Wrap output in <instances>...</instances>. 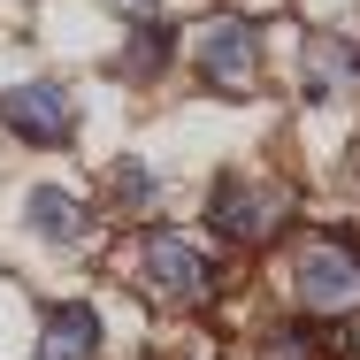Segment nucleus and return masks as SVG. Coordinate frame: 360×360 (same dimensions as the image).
I'll return each instance as SVG.
<instances>
[{
    "label": "nucleus",
    "instance_id": "nucleus-1",
    "mask_svg": "<svg viewBox=\"0 0 360 360\" xmlns=\"http://www.w3.org/2000/svg\"><path fill=\"white\" fill-rule=\"evenodd\" d=\"M131 276H139L161 307H200V299L222 291V261L200 238H184V230H146L139 245H131Z\"/></svg>",
    "mask_w": 360,
    "mask_h": 360
},
{
    "label": "nucleus",
    "instance_id": "nucleus-11",
    "mask_svg": "<svg viewBox=\"0 0 360 360\" xmlns=\"http://www.w3.org/2000/svg\"><path fill=\"white\" fill-rule=\"evenodd\" d=\"M261 360H314V338H307V330H276Z\"/></svg>",
    "mask_w": 360,
    "mask_h": 360
},
{
    "label": "nucleus",
    "instance_id": "nucleus-3",
    "mask_svg": "<svg viewBox=\"0 0 360 360\" xmlns=\"http://www.w3.org/2000/svg\"><path fill=\"white\" fill-rule=\"evenodd\" d=\"M207 222H215L222 245H269V238H284L291 222V184L276 176H222L215 192H207Z\"/></svg>",
    "mask_w": 360,
    "mask_h": 360
},
{
    "label": "nucleus",
    "instance_id": "nucleus-6",
    "mask_svg": "<svg viewBox=\"0 0 360 360\" xmlns=\"http://www.w3.org/2000/svg\"><path fill=\"white\" fill-rule=\"evenodd\" d=\"M299 84H307V100H345V92H360V39H345V31H307Z\"/></svg>",
    "mask_w": 360,
    "mask_h": 360
},
{
    "label": "nucleus",
    "instance_id": "nucleus-9",
    "mask_svg": "<svg viewBox=\"0 0 360 360\" xmlns=\"http://www.w3.org/2000/svg\"><path fill=\"white\" fill-rule=\"evenodd\" d=\"M169 62H176V31H169L161 15H139V23H131V39H123V62H115V70L131 77V84H153Z\"/></svg>",
    "mask_w": 360,
    "mask_h": 360
},
{
    "label": "nucleus",
    "instance_id": "nucleus-5",
    "mask_svg": "<svg viewBox=\"0 0 360 360\" xmlns=\"http://www.w3.org/2000/svg\"><path fill=\"white\" fill-rule=\"evenodd\" d=\"M0 123L23 146H70L77 139V100H70V84L31 77V84H8L0 92Z\"/></svg>",
    "mask_w": 360,
    "mask_h": 360
},
{
    "label": "nucleus",
    "instance_id": "nucleus-8",
    "mask_svg": "<svg viewBox=\"0 0 360 360\" xmlns=\"http://www.w3.org/2000/svg\"><path fill=\"white\" fill-rule=\"evenodd\" d=\"M23 222H31L46 245H77V238L92 230L84 200H77V192H62V184H31V200H23Z\"/></svg>",
    "mask_w": 360,
    "mask_h": 360
},
{
    "label": "nucleus",
    "instance_id": "nucleus-2",
    "mask_svg": "<svg viewBox=\"0 0 360 360\" xmlns=\"http://www.w3.org/2000/svg\"><path fill=\"white\" fill-rule=\"evenodd\" d=\"M291 299L307 307V314H360V238L345 230H314V238H299V253H291Z\"/></svg>",
    "mask_w": 360,
    "mask_h": 360
},
{
    "label": "nucleus",
    "instance_id": "nucleus-12",
    "mask_svg": "<svg viewBox=\"0 0 360 360\" xmlns=\"http://www.w3.org/2000/svg\"><path fill=\"white\" fill-rule=\"evenodd\" d=\"M108 8H115V15H131V23H139V15H169V0H108Z\"/></svg>",
    "mask_w": 360,
    "mask_h": 360
},
{
    "label": "nucleus",
    "instance_id": "nucleus-7",
    "mask_svg": "<svg viewBox=\"0 0 360 360\" xmlns=\"http://www.w3.org/2000/svg\"><path fill=\"white\" fill-rule=\"evenodd\" d=\"M100 353V307L62 299L46 322H39V360H92Z\"/></svg>",
    "mask_w": 360,
    "mask_h": 360
},
{
    "label": "nucleus",
    "instance_id": "nucleus-4",
    "mask_svg": "<svg viewBox=\"0 0 360 360\" xmlns=\"http://www.w3.org/2000/svg\"><path fill=\"white\" fill-rule=\"evenodd\" d=\"M192 77L207 92H253L261 84V23L245 8H222L192 31Z\"/></svg>",
    "mask_w": 360,
    "mask_h": 360
},
{
    "label": "nucleus",
    "instance_id": "nucleus-10",
    "mask_svg": "<svg viewBox=\"0 0 360 360\" xmlns=\"http://www.w3.org/2000/svg\"><path fill=\"white\" fill-rule=\"evenodd\" d=\"M100 184H108V207H123V215H146V207L161 200V184H153V169H146V161H115Z\"/></svg>",
    "mask_w": 360,
    "mask_h": 360
}]
</instances>
